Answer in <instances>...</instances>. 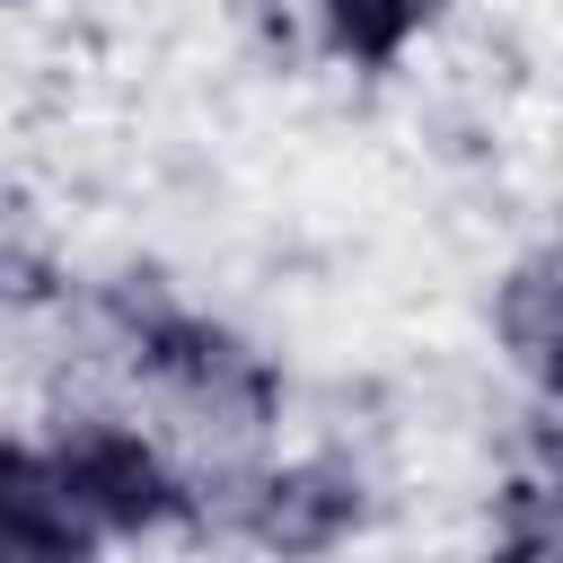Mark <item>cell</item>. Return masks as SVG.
I'll list each match as a JSON object with an SVG mask.
<instances>
[{"instance_id": "obj_4", "label": "cell", "mask_w": 563, "mask_h": 563, "mask_svg": "<svg viewBox=\"0 0 563 563\" xmlns=\"http://www.w3.org/2000/svg\"><path fill=\"white\" fill-rule=\"evenodd\" d=\"M106 528L62 493L44 440H9L0 449V563H97Z\"/></svg>"}, {"instance_id": "obj_5", "label": "cell", "mask_w": 563, "mask_h": 563, "mask_svg": "<svg viewBox=\"0 0 563 563\" xmlns=\"http://www.w3.org/2000/svg\"><path fill=\"white\" fill-rule=\"evenodd\" d=\"M493 343L563 413V255H519L493 282Z\"/></svg>"}, {"instance_id": "obj_1", "label": "cell", "mask_w": 563, "mask_h": 563, "mask_svg": "<svg viewBox=\"0 0 563 563\" xmlns=\"http://www.w3.org/2000/svg\"><path fill=\"white\" fill-rule=\"evenodd\" d=\"M97 317H106L114 352L132 361V378H150V387L176 396L185 413H202V422H220V431H238V440L282 413V369H273L238 325L167 299L150 273L106 282V290H97Z\"/></svg>"}, {"instance_id": "obj_3", "label": "cell", "mask_w": 563, "mask_h": 563, "mask_svg": "<svg viewBox=\"0 0 563 563\" xmlns=\"http://www.w3.org/2000/svg\"><path fill=\"white\" fill-rule=\"evenodd\" d=\"M238 537L273 563H317L334 545H352L369 528V475L334 449H308V457H282V466H255L238 484Z\"/></svg>"}, {"instance_id": "obj_6", "label": "cell", "mask_w": 563, "mask_h": 563, "mask_svg": "<svg viewBox=\"0 0 563 563\" xmlns=\"http://www.w3.org/2000/svg\"><path fill=\"white\" fill-rule=\"evenodd\" d=\"M308 9H317L325 62L343 70H396L440 18V0H308Z\"/></svg>"}, {"instance_id": "obj_7", "label": "cell", "mask_w": 563, "mask_h": 563, "mask_svg": "<svg viewBox=\"0 0 563 563\" xmlns=\"http://www.w3.org/2000/svg\"><path fill=\"white\" fill-rule=\"evenodd\" d=\"M545 484H554V501H563V431H545Z\"/></svg>"}, {"instance_id": "obj_2", "label": "cell", "mask_w": 563, "mask_h": 563, "mask_svg": "<svg viewBox=\"0 0 563 563\" xmlns=\"http://www.w3.org/2000/svg\"><path fill=\"white\" fill-rule=\"evenodd\" d=\"M62 493L106 528V537H167V528H194L202 519V493L194 475L141 431V422H114V413H70L53 440H44Z\"/></svg>"}]
</instances>
